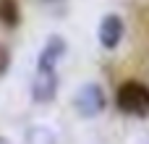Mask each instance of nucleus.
<instances>
[{
  "label": "nucleus",
  "mask_w": 149,
  "mask_h": 144,
  "mask_svg": "<svg viewBox=\"0 0 149 144\" xmlns=\"http://www.w3.org/2000/svg\"><path fill=\"white\" fill-rule=\"evenodd\" d=\"M118 108L128 115H149V87L141 81H126L118 89Z\"/></svg>",
  "instance_id": "f257e3e1"
},
{
  "label": "nucleus",
  "mask_w": 149,
  "mask_h": 144,
  "mask_svg": "<svg viewBox=\"0 0 149 144\" xmlns=\"http://www.w3.org/2000/svg\"><path fill=\"white\" fill-rule=\"evenodd\" d=\"M107 100H105V92L100 84L89 81V84H81L73 94V108L81 118H97L102 110H105Z\"/></svg>",
  "instance_id": "f03ea898"
},
{
  "label": "nucleus",
  "mask_w": 149,
  "mask_h": 144,
  "mask_svg": "<svg viewBox=\"0 0 149 144\" xmlns=\"http://www.w3.org/2000/svg\"><path fill=\"white\" fill-rule=\"evenodd\" d=\"M58 94V71L55 68H37L34 79H31V100L37 105H47L52 102Z\"/></svg>",
  "instance_id": "7ed1b4c3"
},
{
  "label": "nucleus",
  "mask_w": 149,
  "mask_h": 144,
  "mask_svg": "<svg viewBox=\"0 0 149 144\" xmlns=\"http://www.w3.org/2000/svg\"><path fill=\"white\" fill-rule=\"evenodd\" d=\"M123 31H126L123 18H120L118 13H107V16L100 21V31H97L100 45H102V47H107V50L118 47V45H120V39H123Z\"/></svg>",
  "instance_id": "20e7f679"
},
{
  "label": "nucleus",
  "mask_w": 149,
  "mask_h": 144,
  "mask_svg": "<svg viewBox=\"0 0 149 144\" xmlns=\"http://www.w3.org/2000/svg\"><path fill=\"white\" fill-rule=\"evenodd\" d=\"M65 50H68L65 39H63V37H58V34H52V37L45 42V47L39 50L37 68H55V66L60 63V58L65 55Z\"/></svg>",
  "instance_id": "39448f33"
},
{
  "label": "nucleus",
  "mask_w": 149,
  "mask_h": 144,
  "mask_svg": "<svg viewBox=\"0 0 149 144\" xmlns=\"http://www.w3.org/2000/svg\"><path fill=\"white\" fill-rule=\"evenodd\" d=\"M24 144H58V142L47 126H29L24 134Z\"/></svg>",
  "instance_id": "423d86ee"
},
{
  "label": "nucleus",
  "mask_w": 149,
  "mask_h": 144,
  "mask_svg": "<svg viewBox=\"0 0 149 144\" xmlns=\"http://www.w3.org/2000/svg\"><path fill=\"white\" fill-rule=\"evenodd\" d=\"M21 21V10H18V3L16 0H0V24L3 26H18Z\"/></svg>",
  "instance_id": "0eeeda50"
},
{
  "label": "nucleus",
  "mask_w": 149,
  "mask_h": 144,
  "mask_svg": "<svg viewBox=\"0 0 149 144\" xmlns=\"http://www.w3.org/2000/svg\"><path fill=\"white\" fill-rule=\"evenodd\" d=\"M8 68H10V50H8L5 45H0V76H3Z\"/></svg>",
  "instance_id": "6e6552de"
},
{
  "label": "nucleus",
  "mask_w": 149,
  "mask_h": 144,
  "mask_svg": "<svg viewBox=\"0 0 149 144\" xmlns=\"http://www.w3.org/2000/svg\"><path fill=\"white\" fill-rule=\"evenodd\" d=\"M0 144H10V142H8V139H5V136H0Z\"/></svg>",
  "instance_id": "1a4fd4ad"
}]
</instances>
